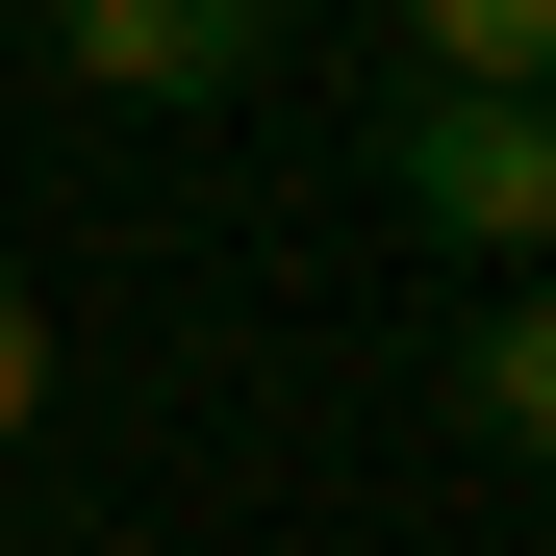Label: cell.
I'll list each match as a JSON object with an SVG mask.
<instances>
[{
    "mask_svg": "<svg viewBox=\"0 0 556 556\" xmlns=\"http://www.w3.org/2000/svg\"><path fill=\"white\" fill-rule=\"evenodd\" d=\"M380 177H405V228H455V253H556V76H405V102H380Z\"/></svg>",
    "mask_w": 556,
    "mask_h": 556,
    "instance_id": "6da1fadb",
    "label": "cell"
},
{
    "mask_svg": "<svg viewBox=\"0 0 556 556\" xmlns=\"http://www.w3.org/2000/svg\"><path fill=\"white\" fill-rule=\"evenodd\" d=\"M51 51L102 76V102H228L278 51V0H51Z\"/></svg>",
    "mask_w": 556,
    "mask_h": 556,
    "instance_id": "7a4b0ae2",
    "label": "cell"
},
{
    "mask_svg": "<svg viewBox=\"0 0 556 556\" xmlns=\"http://www.w3.org/2000/svg\"><path fill=\"white\" fill-rule=\"evenodd\" d=\"M455 430H481V455H531V481H556V253L506 278L481 329H455Z\"/></svg>",
    "mask_w": 556,
    "mask_h": 556,
    "instance_id": "3957f363",
    "label": "cell"
},
{
    "mask_svg": "<svg viewBox=\"0 0 556 556\" xmlns=\"http://www.w3.org/2000/svg\"><path fill=\"white\" fill-rule=\"evenodd\" d=\"M405 76H556V0H380Z\"/></svg>",
    "mask_w": 556,
    "mask_h": 556,
    "instance_id": "277c9868",
    "label": "cell"
},
{
    "mask_svg": "<svg viewBox=\"0 0 556 556\" xmlns=\"http://www.w3.org/2000/svg\"><path fill=\"white\" fill-rule=\"evenodd\" d=\"M51 405V304H26V253H0V430Z\"/></svg>",
    "mask_w": 556,
    "mask_h": 556,
    "instance_id": "5b68a950",
    "label": "cell"
}]
</instances>
